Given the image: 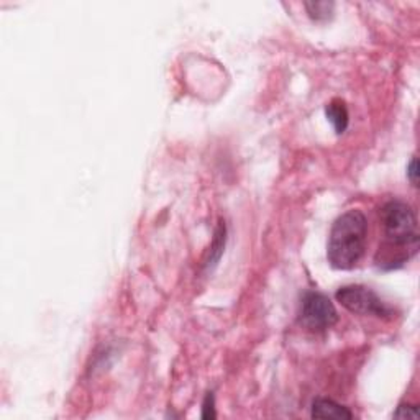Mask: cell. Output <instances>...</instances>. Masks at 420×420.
<instances>
[{
  "mask_svg": "<svg viewBox=\"0 0 420 420\" xmlns=\"http://www.w3.org/2000/svg\"><path fill=\"white\" fill-rule=\"evenodd\" d=\"M312 419H353V412H350L348 407L341 405L332 399L318 397L312 403V410H310Z\"/></svg>",
  "mask_w": 420,
  "mask_h": 420,
  "instance_id": "5b68a950",
  "label": "cell"
},
{
  "mask_svg": "<svg viewBox=\"0 0 420 420\" xmlns=\"http://www.w3.org/2000/svg\"><path fill=\"white\" fill-rule=\"evenodd\" d=\"M368 220L362 210H348L333 222L328 235L327 258L332 268L353 269L366 251Z\"/></svg>",
  "mask_w": 420,
  "mask_h": 420,
  "instance_id": "6da1fadb",
  "label": "cell"
},
{
  "mask_svg": "<svg viewBox=\"0 0 420 420\" xmlns=\"http://www.w3.org/2000/svg\"><path fill=\"white\" fill-rule=\"evenodd\" d=\"M380 218L382 232H385L386 236V255H389L396 248L394 268L403 266L419 250L417 216H415L412 207L407 202L389 200V202L382 205Z\"/></svg>",
  "mask_w": 420,
  "mask_h": 420,
  "instance_id": "7a4b0ae2",
  "label": "cell"
},
{
  "mask_svg": "<svg viewBox=\"0 0 420 420\" xmlns=\"http://www.w3.org/2000/svg\"><path fill=\"white\" fill-rule=\"evenodd\" d=\"M299 321L310 332H325L339 321L335 305L325 294L309 291L300 302Z\"/></svg>",
  "mask_w": 420,
  "mask_h": 420,
  "instance_id": "3957f363",
  "label": "cell"
},
{
  "mask_svg": "<svg viewBox=\"0 0 420 420\" xmlns=\"http://www.w3.org/2000/svg\"><path fill=\"white\" fill-rule=\"evenodd\" d=\"M213 405H216V403H213V394L212 392H209L204 401L202 419H216V409H213Z\"/></svg>",
  "mask_w": 420,
  "mask_h": 420,
  "instance_id": "30bf717a",
  "label": "cell"
},
{
  "mask_svg": "<svg viewBox=\"0 0 420 420\" xmlns=\"http://www.w3.org/2000/svg\"><path fill=\"white\" fill-rule=\"evenodd\" d=\"M325 115L328 118V122L332 123L333 129H335L337 134L339 135L345 134V130L348 129L350 115H348V108H346V104L344 100L333 99L325 107Z\"/></svg>",
  "mask_w": 420,
  "mask_h": 420,
  "instance_id": "8992f818",
  "label": "cell"
},
{
  "mask_svg": "<svg viewBox=\"0 0 420 420\" xmlns=\"http://www.w3.org/2000/svg\"><path fill=\"white\" fill-rule=\"evenodd\" d=\"M335 298L350 312L358 315H373V317H389L391 309L382 302L376 292L366 286L351 284L337 291Z\"/></svg>",
  "mask_w": 420,
  "mask_h": 420,
  "instance_id": "277c9868",
  "label": "cell"
},
{
  "mask_svg": "<svg viewBox=\"0 0 420 420\" xmlns=\"http://www.w3.org/2000/svg\"><path fill=\"white\" fill-rule=\"evenodd\" d=\"M305 8H307L309 17L315 22H322V20H328L333 15V8H335V3L333 2H307L305 3Z\"/></svg>",
  "mask_w": 420,
  "mask_h": 420,
  "instance_id": "52a82bcc",
  "label": "cell"
},
{
  "mask_svg": "<svg viewBox=\"0 0 420 420\" xmlns=\"http://www.w3.org/2000/svg\"><path fill=\"white\" fill-rule=\"evenodd\" d=\"M419 409L414 404H401L394 412L396 419H419Z\"/></svg>",
  "mask_w": 420,
  "mask_h": 420,
  "instance_id": "9c48e42d",
  "label": "cell"
},
{
  "mask_svg": "<svg viewBox=\"0 0 420 420\" xmlns=\"http://www.w3.org/2000/svg\"><path fill=\"white\" fill-rule=\"evenodd\" d=\"M223 246H225V225L220 223V225H218V228H217L216 239H213L212 250H210V257L207 259V268L216 266L217 261L220 259L222 253H223Z\"/></svg>",
  "mask_w": 420,
  "mask_h": 420,
  "instance_id": "ba28073f",
  "label": "cell"
},
{
  "mask_svg": "<svg viewBox=\"0 0 420 420\" xmlns=\"http://www.w3.org/2000/svg\"><path fill=\"white\" fill-rule=\"evenodd\" d=\"M407 177L414 186H417V182H419V163H417V158H415V156L410 159V163L407 166Z\"/></svg>",
  "mask_w": 420,
  "mask_h": 420,
  "instance_id": "8fae6325",
  "label": "cell"
}]
</instances>
